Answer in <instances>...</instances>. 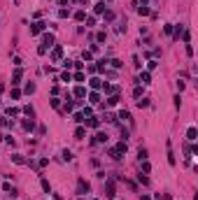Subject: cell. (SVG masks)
Returning <instances> with one entry per match:
<instances>
[{"label": "cell", "instance_id": "obj_1", "mask_svg": "<svg viewBox=\"0 0 198 200\" xmlns=\"http://www.w3.org/2000/svg\"><path fill=\"white\" fill-rule=\"evenodd\" d=\"M107 154H110L112 158H114V161H119V158H124V154H126V142L121 140V142H119V144H117L114 149H110Z\"/></svg>", "mask_w": 198, "mask_h": 200}, {"label": "cell", "instance_id": "obj_2", "mask_svg": "<svg viewBox=\"0 0 198 200\" xmlns=\"http://www.w3.org/2000/svg\"><path fill=\"white\" fill-rule=\"evenodd\" d=\"M77 191H79V193H89L91 191V184L86 182V179H79V182H77Z\"/></svg>", "mask_w": 198, "mask_h": 200}, {"label": "cell", "instance_id": "obj_3", "mask_svg": "<svg viewBox=\"0 0 198 200\" xmlns=\"http://www.w3.org/2000/svg\"><path fill=\"white\" fill-rule=\"evenodd\" d=\"M45 26H47V23H42V21H35V23L30 26V35H37V33H42V30H45Z\"/></svg>", "mask_w": 198, "mask_h": 200}, {"label": "cell", "instance_id": "obj_4", "mask_svg": "<svg viewBox=\"0 0 198 200\" xmlns=\"http://www.w3.org/2000/svg\"><path fill=\"white\" fill-rule=\"evenodd\" d=\"M63 58V47L58 44V47H54V51H51V61H61Z\"/></svg>", "mask_w": 198, "mask_h": 200}, {"label": "cell", "instance_id": "obj_5", "mask_svg": "<svg viewBox=\"0 0 198 200\" xmlns=\"http://www.w3.org/2000/svg\"><path fill=\"white\" fill-rule=\"evenodd\" d=\"M107 142V133H96L93 135V144H105Z\"/></svg>", "mask_w": 198, "mask_h": 200}, {"label": "cell", "instance_id": "obj_6", "mask_svg": "<svg viewBox=\"0 0 198 200\" xmlns=\"http://www.w3.org/2000/svg\"><path fill=\"white\" fill-rule=\"evenodd\" d=\"M117 193H114V184H112V179H110L107 184H105V198H114Z\"/></svg>", "mask_w": 198, "mask_h": 200}, {"label": "cell", "instance_id": "obj_7", "mask_svg": "<svg viewBox=\"0 0 198 200\" xmlns=\"http://www.w3.org/2000/svg\"><path fill=\"white\" fill-rule=\"evenodd\" d=\"M21 77H23V70L17 68V70H14V77H12V86H17L19 82H21Z\"/></svg>", "mask_w": 198, "mask_h": 200}, {"label": "cell", "instance_id": "obj_8", "mask_svg": "<svg viewBox=\"0 0 198 200\" xmlns=\"http://www.w3.org/2000/svg\"><path fill=\"white\" fill-rule=\"evenodd\" d=\"M21 128H23V131H33V128H35V121H33V119H23Z\"/></svg>", "mask_w": 198, "mask_h": 200}, {"label": "cell", "instance_id": "obj_9", "mask_svg": "<svg viewBox=\"0 0 198 200\" xmlns=\"http://www.w3.org/2000/svg\"><path fill=\"white\" fill-rule=\"evenodd\" d=\"M138 82H140V84H149V82H152V75H149V72H140Z\"/></svg>", "mask_w": 198, "mask_h": 200}, {"label": "cell", "instance_id": "obj_10", "mask_svg": "<svg viewBox=\"0 0 198 200\" xmlns=\"http://www.w3.org/2000/svg\"><path fill=\"white\" fill-rule=\"evenodd\" d=\"M86 126H89V128H98V126H100V119L91 116V119H86Z\"/></svg>", "mask_w": 198, "mask_h": 200}, {"label": "cell", "instance_id": "obj_11", "mask_svg": "<svg viewBox=\"0 0 198 200\" xmlns=\"http://www.w3.org/2000/svg\"><path fill=\"white\" fill-rule=\"evenodd\" d=\"M84 135H86V128H84V126H79V128L75 131V140H84Z\"/></svg>", "mask_w": 198, "mask_h": 200}, {"label": "cell", "instance_id": "obj_12", "mask_svg": "<svg viewBox=\"0 0 198 200\" xmlns=\"http://www.w3.org/2000/svg\"><path fill=\"white\" fill-rule=\"evenodd\" d=\"M54 44V35H45L42 37V47H51Z\"/></svg>", "mask_w": 198, "mask_h": 200}, {"label": "cell", "instance_id": "obj_13", "mask_svg": "<svg viewBox=\"0 0 198 200\" xmlns=\"http://www.w3.org/2000/svg\"><path fill=\"white\" fill-rule=\"evenodd\" d=\"M196 135H198V131L193 128V126H191L189 131H187V140H191V142H193V140H196Z\"/></svg>", "mask_w": 198, "mask_h": 200}, {"label": "cell", "instance_id": "obj_14", "mask_svg": "<svg viewBox=\"0 0 198 200\" xmlns=\"http://www.w3.org/2000/svg\"><path fill=\"white\" fill-rule=\"evenodd\" d=\"M75 96H77V98H86V88H84V86H77V88H75Z\"/></svg>", "mask_w": 198, "mask_h": 200}, {"label": "cell", "instance_id": "obj_15", "mask_svg": "<svg viewBox=\"0 0 198 200\" xmlns=\"http://www.w3.org/2000/svg\"><path fill=\"white\" fill-rule=\"evenodd\" d=\"M89 103H91V105H98V103H100V96L96 93V91H93V93L89 96Z\"/></svg>", "mask_w": 198, "mask_h": 200}, {"label": "cell", "instance_id": "obj_16", "mask_svg": "<svg viewBox=\"0 0 198 200\" xmlns=\"http://www.w3.org/2000/svg\"><path fill=\"white\" fill-rule=\"evenodd\" d=\"M91 88H103V82H100L98 77H93L91 79Z\"/></svg>", "mask_w": 198, "mask_h": 200}, {"label": "cell", "instance_id": "obj_17", "mask_svg": "<svg viewBox=\"0 0 198 200\" xmlns=\"http://www.w3.org/2000/svg\"><path fill=\"white\" fill-rule=\"evenodd\" d=\"M117 103H119V96H117V93H112V96L107 98V105H117Z\"/></svg>", "mask_w": 198, "mask_h": 200}, {"label": "cell", "instance_id": "obj_18", "mask_svg": "<svg viewBox=\"0 0 198 200\" xmlns=\"http://www.w3.org/2000/svg\"><path fill=\"white\" fill-rule=\"evenodd\" d=\"M119 119H124V121H131V114H128L126 109H121V112H119Z\"/></svg>", "mask_w": 198, "mask_h": 200}, {"label": "cell", "instance_id": "obj_19", "mask_svg": "<svg viewBox=\"0 0 198 200\" xmlns=\"http://www.w3.org/2000/svg\"><path fill=\"white\" fill-rule=\"evenodd\" d=\"M12 161H14V163H19V165H23V163H26V161H23V156H19V154H14V156H12Z\"/></svg>", "mask_w": 198, "mask_h": 200}, {"label": "cell", "instance_id": "obj_20", "mask_svg": "<svg viewBox=\"0 0 198 200\" xmlns=\"http://www.w3.org/2000/svg\"><path fill=\"white\" fill-rule=\"evenodd\" d=\"M93 9H96V14H103V12H105V2H98Z\"/></svg>", "mask_w": 198, "mask_h": 200}, {"label": "cell", "instance_id": "obj_21", "mask_svg": "<svg viewBox=\"0 0 198 200\" xmlns=\"http://www.w3.org/2000/svg\"><path fill=\"white\" fill-rule=\"evenodd\" d=\"M138 12H140L142 17H147V14H149V7H147V5H140V7H138Z\"/></svg>", "mask_w": 198, "mask_h": 200}, {"label": "cell", "instance_id": "obj_22", "mask_svg": "<svg viewBox=\"0 0 198 200\" xmlns=\"http://www.w3.org/2000/svg\"><path fill=\"white\" fill-rule=\"evenodd\" d=\"M75 82H84V72H82V70H77V72H75Z\"/></svg>", "mask_w": 198, "mask_h": 200}, {"label": "cell", "instance_id": "obj_23", "mask_svg": "<svg viewBox=\"0 0 198 200\" xmlns=\"http://www.w3.org/2000/svg\"><path fill=\"white\" fill-rule=\"evenodd\" d=\"M23 114H26V116H30V119H33V107H30V105H26V107H23Z\"/></svg>", "mask_w": 198, "mask_h": 200}, {"label": "cell", "instance_id": "obj_24", "mask_svg": "<svg viewBox=\"0 0 198 200\" xmlns=\"http://www.w3.org/2000/svg\"><path fill=\"white\" fill-rule=\"evenodd\" d=\"M72 119H75V121H77V123H84V121H86V119H84V114H79V112L75 114V116H72Z\"/></svg>", "mask_w": 198, "mask_h": 200}, {"label": "cell", "instance_id": "obj_25", "mask_svg": "<svg viewBox=\"0 0 198 200\" xmlns=\"http://www.w3.org/2000/svg\"><path fill=\"white\" fill-rule=\"evenodd\" d=\"M140 96H142V88L135 86V88H133V98H138V100H140Z\"/></svg>", "mask_w": 198, "mask_h": 200}, {"label": "cell", "instance_id": "obj_26", "mask_svg": "<svg viewBox=\"0 0 198 200\" xmlns=\"http://www.w3.org/2000/svg\"><path fill=\"white\" fill-rule=\"evenodd\" d=\"M75 19H77V21H84V19H86V14L79 9V12H75Z\"/></svg>", "mask_w": 198, "mask_h": 200}, {"label": "cell", "instance_id": "obj_27", "mask_svg": "<svg viewBox=\"0 0 198 200\" xmlns=\"http://www.w3.org/2000/svg\"><path fill=\"white\" fill-rule=\"evenodd\" d=\"M70 79H72L70 72H61V82H70Z\"/></svg>", "mask_w": 198, "mask_h": 200}, {"label": "cell", "instance_id": "obj_28", "mask_svg": "<svg viewBox=\"0 0 198 200\" xmlns=\"http://www.w3.org/2000/svg\"><path fill=\"white\" fill-rule=\"evenodd\" d=\"M61 156H63V161H72V151H68V149H65Z\"/></svg>", "mask_w": 198, "mask_h": 200}, {"label": "cell", "instance_id": "obj_29", "mask_svg": "<svg viewBox=\"0 0 198 200\" xmlns=\"http://www.w3.org/2000/svg\"><path fill=\"white\" fill-rule=\"evenodd\" d=\"M12 98H14V100H19V98H21V91H19V88H12Z\"/></svg>", "mask_w": 198, "mask_h": 200}, {"label": "cell", "instance_id": "obj_30", "mask_svg": "<svg viewBox=\"0 0 198 200\" xmlns=\"http://www.w3.org/2000/svg\"><path fill=\"white\" fill-rule=\"evenodd\" d=\"M17 114H19L17 107H9V109H7V116H17Z\"/></svg>", "mask_w": 198, "mask_h": 200}, {"label": "cell", "instance_id": "obj_31", "mask_svg": "<svg viewBox=\"0 0 198 200\" xmlns=\"http://www.w3.org/2000/svg\"><path fill=\"white\" fill-rule=\"evenodd\" d=\"M82 58H84V61H91V58H93V54H91V51H84V54H82Z\"/></svg>", "mask_w": 198, "mask_h": 200}, {"label": "cell", "instance_id": "obj_32", "mask_svg": "<svg viewBox=\"0 0 198 200\" xmlns=\"http://www.w3.org/2000/svg\"><path fill=\"white\" fill-rule=\"evenodd\" d=\"M110 63H112V68H121V65H124V63H121V61H117V58H112Z\"/></svg>", "mask_w": 198, "mask_h": 200}, {"label": "cell", "instance_id": "obj_33", "mask_svg": "<svg viewBox=\"0 0 198 200\" xmlns=\"http://www.w3.org/2000/svg\"><path fill=\"white\" fill-rule=\"evenodd\" d=\"M33 91H35V84H33V82H30V84H26V93H33Z\"/></svg>", "mask_w": 198, "mask_h": 200}, {"label": "cell", "instance_id": "obj_34", "mask_svg": "<svg viewBox=\"0 0 198 200\" xmlns=\"http://www.w3.org/2000/svg\"><path fill=\"white\" fill-rule=\"evenodd\" d=\"M147 105H149V100H147V98H142V100H138V107H147Z\"/></svg>", "mask_w": 198, "mask_h": 200}, {"label": "cell", "instance_id": "obj_35", "mask_svg": "<svg viewBox=\"0 0 198 200\" xmlns=\"http://www.w3.org/2000/svg\"><path fill=\"white\" fill-rule=\"evenodd\" d=\"M42 189H45V191H47V193L51 191V186H49V182H47V179H42Z\"/></svg>", "mask_w": 198, "mask_h": 200}, {"label": "cell", "instance_id": "obj_36", "mask_svg": "<svg viewBox=\"0 0 198 200\" xmlns=\"http://www.w3.org/2000/svg\"><path fill=\"white\" fill-rule=\"evenodd\" d=\"M58 17L65 19V17H70V12H68V9H61V12H58Z\"/></svg>", "mask_w": 198, "mask_h": 200}, {"label": "cell", "instance_id": "obj_37", "mask_svg": "<svg viewBox=\"0 0 198 200\" xmlns=\"http://www.w3.org/2000/svg\"><path fill=\"white\" fill-rule=\"evenodd\" d=\"M138 182H140V184H149V179H147V177H142V174H138Z\"/></svg>", "mask_w": 198, "mask_h": 200}, {"label": "cell", "instance_id": "obj_38", "mask_svg": "<svg viewBox=\"0 0 198 200\" xmlns=\"http://www.w3.org/2000/svg\"><path fill=\"white\" fill-rule=\"evenodd\" d=\"M103 14H105V19H107V21H112V19H114V12H103Z\"/></svg>", "mask_w": 198, "mask_h": 200}, {"label": "cell", "instance_id": "obj_39", "mask_svg": "<svg viewBox=\"0 0 198 200\" xmlns=\"http://www.w3.org/2000/svg\"><path fill=\"white\" fill-rule=\"evenodd\" d=\"M75 2H79V5H89V0H75Z\"/></svg>", "mask_w": 198, "mask_h": 200}, {"label": "cell", "instance_id": "obj_40", "mask_svg": "<svg viewBox=\"0 0 198 200\" xmlns=\"http://www.w3.org/2000/svg\"><path fill=\"white\" fill-rule=\"evenodd\" d=\"M58 5H68V0H58Z\"/></svg>", "mask_w": 198, "mask_h": 200}, {"label": "cell", "instance_id": "obj_41", "mask_svg": "<svg viewBox=\"0 0 198 200\" xmlns=\"http://www.w3.org/2000/svg\"><path fill=\"white\" fill-rule=\"evenodd\" d=\"M2 88H5V86H2V84H0V93H2Z\"/></svg>", "mask_w": 198, "mask_h": 200}]
</instances>
